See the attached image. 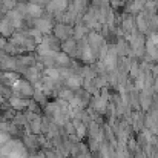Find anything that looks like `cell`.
Here are the masks:
<instances>
[{
	"mask_svg": "<svg viewBox=\"0 0 158 158\" xmlns=\"http://www.w3.org/2000/svg\"><path fill=\"white\" fill-rule=\"evenodd\" d=\"M5 5H6V8H14L15 6V2L14 0H5Z\"/></svg>",
	"mask_w": 158,
	"mask_h": 158,
	"instance_id": "cell-11",
	"label": "cell"
},
{
	"mask_svg": "<svg viewBox=\"0 0 158 158\" xmlns=\"http://www.w3.org/2000/svg\"><path fill=\"white\" fill-rule=\"evenodd\" d=\"M54 58H55L60 64H68V63H69V58H68V55L64 52H57Z\"/></svg>",
	"mask_w": 158,
	"mask_h": 158,
	"instance_id": "cell-10",
	"label": "cell"
},
{
	"mask_svg": "<svg viewBox=\"0 0 158 158\" xmlns=\"http://www.w3.org/2000/svg\"><path fill=\"white\" fill-rule=\"evenodd\" d=\"M35 26H37V29H39L40 32H43V34H49V32H51V28H52L51 22L46 20V19H39L37 23H35Z\"/></svg>",
	"mask_w": 158,
	"mask_h": 158,
	"instance_id": "cell-4",
	"label": "cell"
},
{
	"mask_svg": "<svg viewBox=\"0 0 158 158\" xmlns=\"http://www.w3.org/2000/svg\"><path fill=\"white\" fill-rule=\"evenodd\" d=\"M12 25H11V22L6 19V20H3L2 23H0V32L3 34V35H9V34H12Z\"/></svg>",
	"mask_w": 158,
	"mask_h": 158,
	"instance_id": "cell-6",
	"label": "cell"
},
{
	"mask_svg": "<svg viewBox=\"0 0 158 158\" xmlns=\"http://www.w3.org/2000/svg\"><path fill=\"white\" fill-rule=\"evenodd\" d=\"M12 89H14V92H15V95H19V97H32L34 95V86L28 81V80H25V78H20L14 86H12Z\"/></svg>",
	"mask_w": 158,
	"mask_h": 158,
	"instance_id": "cell-1",
	"label": "cell"
},
{
	"mask_svg": "<svg viewBox=\"0 0 158 158\" xmlns=\"http://www.w3.org/2000/svg\"><path fill=\"white\" fill-rule=\"evenodd\" d=\"M8 102H9V106H11L12 109H15V110H25V109H28V106H29V102H28L26 98L19 97V95H12Z\"/></svg>",
	"mask_w": 158,
	"mask_h": 158,
	"instance_id": "cell-2",
	"label": "cell"
},
{
	"mask_svg": "<svg viewBox=\"0 0 158 158\" xmlns=\"http://www.w3.org/2000/svg\"><path fill=\"white\" fill-rule=\"evenodd\" d=\"M80 78L78 77H68L66 78V85L69 86V88H72V89H77L78 86H80Z\"/></svg>",
	"mask_w": 158,
	"mask_h": 158,
	"instance_id": "cell-9",
	"label": "cell"
},
{
	"mask_svg": "<svg viewBox=\"0 0 158 158\" xmlns=\"http://www.w3.org/2000/svg\"><path fill=\"white\" fill-rule=\"evenodd\" d=\"M26 12H28L29 15H32V17H40L42 12H43V9H42L40 5H37V3H29V5L26 6Z\"/></svg>",
	"mask_w": 158,
	"mask_h": 158,
	"instance_id": "cell-5",
	"label": "cell"
},
{
	"mask_svg": "<svg viewBox=\"0 0 158 158\" xmlns=\"http://www.w3.org/2000/svg\"><path fill=\"white\" fill-rule=\"evenodd\" d=\"M19 80H20V75L15 74L14 71H6V72H3V75H2V81H3L5 85L11 86V88H12Z\"/></svg>",
	"mask_w": 158,
	"mask_h": 158,
	"instance_id": "cell-3",
	"label": "cell"
},
{
	"mask_svg": "<svg viewBox=\"0 0 158 158\" xmlns=\"http://www.w3.org/2000/svg\"><path fill=\"white\" fill-rule=\"evenodd\" d=\"M45 75L49 77V78H52V80H58L61 74H60V71L55 69V68H46V69H45Z\"/></svg>",
	"mask_w": 158,
	"mask_h": 158,
	"instance_id": "cell-8",
	"label": "cell"
},
{
	"mask_svg": "<svg viewBox=\"0 0 158 158\" xmlns=\"http://www.w3.org/2000/svg\"><path fill=\"white\" fill-rule=\"evenodd\" d=\"M40 131H42V120L40 117H37L31 121V132L34 135H40Z\"/></svg>",
	"mask_w": 158,
	"mask_h": 158,
	"instance_id": "cell-7",
	"label": "cell"
}]
</instances>
